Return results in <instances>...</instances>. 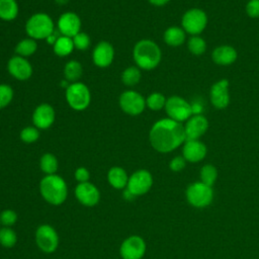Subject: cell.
I'll use <instances>...</instances> for the list:
<instances>
[{
	"instance_id": "6da1fadb",
	"label": "cell",
	"mask_w": 259,
	"mask_h": 259,
	"mask_svg": "<svg viewBox=\"0 0 259 259\" xmlns=\"http://www.w3.org/2000/svg\"><path fill=\"white\" fill-rule=\"evenodd\" d=\"M149 140L156 151L169 153L185 142L184 125L171 118L160 119L151 127Z\"/></svg>"
},
{
	"instance_id": "7a4b0ae2",
	"label": "cell",
	"mask_w": 259,
	"mask_h": 259,
	"mask_svg": "<svg viewBox=\"0 0 259 259\" xmlns=\"http://www.w3.org/2000/svg\"><path fill=\"white\" fill-rule=\"evenodd\" d=\"M39 192L42 198L52 205H61L68 196L66 181L57 174L46 175L39 182Z\"/></svg>"
},
{
	"instance_id": "3957f363",
	"label": "cell",
	"mask_w": 259,
	"mask_h": 259,
	"mask_svg": "<svg viewBox=\"0 0 259 259\" xmlns=\"http://www.w3.org/2000/svg\"><path fill=\"white\" fill-rule=\"evenodd\" d=\"M133 57L138 68L143 70H153L159 65L162 54L155 41L141 39L134 47Z\"/></svg>"
},
{
	"instance_id": "277c9868",
	"label": "cell",
	"mask_w": 259,
	"mask_h": 259,
	"mask_svg": "<svg viewBox=\"0 0 259 259\" xmlns=\"http://www.w3.org/2000/svg\"><path fill=\"white\" fill-rule=\"evenodd\" d=\"M55 30L52 18L42 12L31 15L25 23V31L27 35L33 39H47V37Z\"/></svg>"
},
{
	"instance_id": "5b68a950",
	"label": "cell",
	"mask_w": 259,
	"mask_h": 259,
	"mask_svg": "<svg viewBox=\"0 0 259 259\" xmlns=\"http://www.w3.org/2000/svg\"><path fill=\"white\" fill-rule=\"evenodd\" d=\"M65 97L69 106L77 111L86 109L91 101L90 90L82 82H74L69 84L66 89Z\"/></svg>"
},
{
	"instance_id": "8992f818",
	"label": "cell",
	"mask_w": 259,
	"mask_h": 259,
	"mask_svg": "<svg viewBox=\"0 0 259 259\" xmlns=\"http://www.w3.org/2000/svg\"><path fill=\"white\" fill-rule=\"evenodd\" d=\"M35 243L44 253H53L59 246V235L51 225H40L35 231Z\"/></svg>"
},
{
	"instance_id": "52a82bcc",
	"label": "cell",
	"mask_w": 259,
	"mask_h": 259,
	"mask_svg": "<svg viewBox=\"0 0 259 259\" xmlns=\"http://www.w3.org/2000/svg\"><path fill=\"white\" fill-rule=\"evenodd\" d=\"M165 110L169 118L178 122L187 120L193 113L192 105L179 96H171L166 100Z\"/></svg>"
},
{
	"instance_id": "ba28073f",
	"label": "cell",
	"mask_w": 259,
	"mask_h": 259,
	"mask_svg": "<svg viewBox=\"0 0 259 259\" xmlns=\"http://www.w3.org/2000/svg\"><path fill=\"white\" fill-rule=\"evenodd\" d=\"M181 23L184 31L192 35H196L205 28L207 23V16L201 9L193 8L183 14Z\"/></svg>"
},
{
	"instance_id": "9c48e42d",
	"label": "cell",
	"mask_w": 259,
	"mask_h": 259,
	"mask_svg": "<svg viewBox=\"0 0 259 259\" xmlns=\"http://www.w3.org/2000/svg\"><path fill=\"white\" fill-rule=\"evenodd\" d=\"M118 102L121 110L130 115H139L146 107V99L139 92L134 90L122 92Z\"/></svg>"
},
{
	"instance_id": "30bf717a",
	"label": "cell",
	"mask_w": 259,
	"mask_h": 259,
	"mask_svg": "<svg viewBox=\"0 0 259 259\" xmlns=\"http://www.w3.org/2000/svg\"><path fill=\"white\" fill-rule=\"evenodd\" d=\"M153 184L151 173L145 169L138 170L128 176L126 189H128L136 197L147 193Z\"/></svg>"
},
{
	"instance_id": "8fae6325",
	"label": "cell",
	"mask_w": 259,
	"mask_h": 259,
	"mask_svg": "<svg viewBox=\"0 0 259 259\" xmlns=\"http://www.w3.org/2000/svg\"><path fill=\"white\" fill-rule=\"evenodd\" d=\"M146 252V243L140 236H130L122 241L119 254L122 259H142Z\"/></svg>"
},
{
	"instance_id": "7c38bea8",
	"label": "cell",
	"mask_w": 259,
	"mask_h": 259,
	"mask_svg": "<svg viewBox=\"0 0 259 259\" xmlns=\"http://www.w3.org/2000/svg\"><path fill=\"white\" fill-rule=\"evenodd\" d=\"M188 201L197 207H202L210 203L212 199V190L210 186L202 182L191 184L186 191Z\"/></svg>"
},
{
	"instance_id": "4fadbf2b",
	"label": "cell",
	"mask_w": 259,
	"mask_h": 259,
	"mask_svg": "<svg viewBox=\"0 0 259 259\" xmlns=\"http://www.w3.org/2000/svg\"><path fill=\"white\" fill-rule=\"evenodd\" d=\"M74 193L77 200L84 206H94L100 200V192L98 188L89 181L79 183L76 186Z\"/></svg>"
},
{
	"instance_id": "5bb4252c",
	"label": "cell",
	"mask_w": 259,
	"mask_h": 259,
	"mask_svg": "<svg viewBox=\"0 0 259 259\" xmlns=\"http://www.w3.org/2000/svg\"><path fill=\"white\" fill-rule=\"evenodd\" d=\"M58 30L61 35L73 37L77 33L80 32L81 29V19L80 17L72 12H65L63 13L58 19Z\"/></svg>"
},
{
	"instance_id": "9a60e30c",
	"label": "cell",
	"mask_w": 259,
	"mask_h": 259,
	"mask_svg": "<svg viewBox=\"0 0 259 259\" xmlns=\"http://www.w3.org/2000/svg\"><path fill=\"white\" fill-rule=\"evenodd\" d=\"M7 70L12 77L19 81H25L32 75V67L30 63L20 56H14L9 59Z\"/></svg>"
},
{
	"instance_id": "2e32d148",
	"label": "cell",
	"mask_w": 259,
	"mask_h": 259,
	"mask_svg": "<svg viewBox=\"0 0 259 259\" xmlns=\"http://www.w3.org/2000/svg\"><path fill=\"white\" fill-rule=\"evenodd\" d=\"M56 113L53 106L48 103H41L32 113V122L38 130H47L53 125Z\"/></svg>"
},
{
	"instance_id": "e0dca14e",
	"label": "cell",
	"mask_w": 259,
	"mask_h": 259,
	"mask_svg": "<svg viewBox=\"0 0 259 259\" xmlns=\"http://www.w3.org/2000/svg\"><path fill=\"white\" fill-rule=\"evenodd\" d=\"M208 121L207 119L200 114H194L187 119L186 124L184 125L185 131V141L198 140L207 130Z\"/></svg>"
},
{
	"instance_id": "ac0fdd59",
	"label": "cell",
	"mask_w": 259,
	"mask_h": 259,
	"mask_svg": "<svg viewBox=\"0 0 259 259\" xmlns=\"http://www.w3.org/2000/svg\"><path fill=\"white\" fill-rule=\"evenodd\" d=\"M93 63L100 68H106L113 62L114 59V49L111 44L108 41H100L98 42L92 54Z\"/></svg>"
},
{
	"instance_id": "d6986e66",
	"label": "cell",
	"mask_w": 259,
	"mask_h": 259,
	"mask_svg": "<svg viewBox=\"0 0 259 259\" xmlns=\"http://www.w3.org/2000/svg\"><path fill=\"white\" fill-rule=\"evenodd\" d=\"M210 101L218 109H223L230 102L229 96V81L222 79L215 82L210 88Z\"/></svg>"
},
{
	"instance_id": "ffe728a7",
	"label": "cell",
	"mask_w": 259,
	"mask_h": 259,
	"mask_svg": "<svg viewBox=\"0 0 259 259\" xmlns=\"http://www.w3.org/2000/svg\"><path fill=\"white\" fill-rule=\"evenodd\" d=\"M206 154L205 146L198 140L185 141L183 146V158L189 162H198Z\"/></svg>"
},
{
	"instance_id": "44dd1931",
	"label": "cell",
	"mask_w": 259,
	"mask_h": 259,
	"mask_svg": "<svg viewBox=\"0 0 259 259\" xmlns=\"http://www.w3.org/2000/svg\"><path fill=\"white\" fill-rule=\"evenodd\" d=\"M212 61L221 66H228L237 60V51L231 46H220L212 52Z\"/></svg>"
},
{
	"instance_id": "7402d4cb",
	"label": "cell",
	"mask_w": 259,
	"mask_h": 259,
	"mask_svg": "<svg viewBox=\"0 0 259 259\" xmlns=\"http://www.w3.org/2000/svg\"><path fill=\"white\" fill-rule=\"evenodd\" d=\"M107 181L114 189H124L127 185L128 175L123 168L113 166L107 172Z\"/></svg>"
},
{
	"instance_id": "603a6c76",
	"label": "cell",
	"mask_w": 259,
	"mask_h": 259,
	"mask_svg": "<svg viewBox=\"0 0 259 259\" xmlns=\"http://www.w3.org/2000/svg\"><path fill=\"white\" fill-rule=\"evenodd\" d=\"M164 40L168 46L179 47L185 40V31L178 26L168 27L164 32Z\"/></svg>"
},
{
	"instance_id": "cb8c5ba5",
	"label": "cell",
	"mask_w": 259,
	"mask_h": 259,
	"mask_svg": "<svg viewBox=\"0 0 259 259\" xmlns=\"http://www.w3.org/2000/svg\"><path fill=\"white\" fill-rule=\"evenodd\" d=\"M18 4L16 0H0V18L11 21L18 15Z\"/></svg>"
},
{
	"instance_id": "d4e9b609",
	"label": "cell",
	"mask_w": 259,
	"mask_h": 259,
	"mask_svg": "<svg viewBox=\"0 0 259 259\" xmlns=\"http://www.w3.org/2000/svg\"><path fill=\"white\" fill-rule=\"evenodd\" d=\"M54 52L59 57H67L69 56L73 50L75 49L72 37L60 35L55 45L53 46Z\"/></svg>"
},
{
	"instance_id": "484cf974",
	"label": "cell",
	"mask_w": 259,
	"mask_h": 259,
	"mask_svg": "<svg viewBox=\"0 0 259 259\" xmlns=\"http://www.w3.org/2000/svg\"><path fill=\"white\" fill-rule=\"evenodd\" d=\"M83 73L82 65L75 60H71L66 63L64 67V75L67 81L70 82H78Z\"/></svg>"
},
{
	"instance_id": "4316f807",
	"label": "cell",
	"mask_w": 259,
	"mask_h": 259,
	"mask_svg": "<svg viewBox=\"0 0 259 259\" xmlns=\"http://www.w3.org/2000/svg\"><path fill=\"white\" fill-rule=\"evenodd\" d=\"M39 167H40V170L47 175L56 174L59 168L58 159L56 158L55 155L51 153H46L40 157Z\"/></svg>"
},
{
	"instance_id": "83f0119b",
	"label": "cell",
	"mask_w": 259,
	"mask_h": 259,
	"mask_svg": "<svg viewBox=\"0 0 259 259\" xmlns=\"http://www.w3.org/2000/svg\"><path fill=\"white\" fill-rule=\"evenodd\" d=\"M36 50H37L36 41L31 37L20 40L15 47V53L17 54V56H20L23 58L33 55Z\"/></svg>"
},
{
	"instance_id": "f1b7e54d",
	"label": "cell",
	"mask_w": 259,
	"mask_h": 259,
	"mask_svg": "<svg viewBox=\"0 0 259 259\" xmlns=\"http://www.w3.org/2000/svg\"><path fill=\"white\" fill-rule=\"evenodd\" d=\"M141 80V71L138 67H127L121 74V81L126 86H134Z\"/></svg>"
},
{
	"instance_id": "f546056e",
	"label": "cell",
	"mask_w": 259,
	"mask_h": 259,
	"mask_svg": "<svg viewBox=\"0 0 259 259\" xmlns=\"http://www.w3.org/2000/svg\"><path fill=\"white\" fill-rule=\"evenodd\" d=\"M17 242V235L10 227L0 229V245L5 248L13 247Z\"/></svg>"
},
{
	"instance_id": "4dcf8cb0",
	"label": "cell",
	"mask_w": 259,
	"mask_h": 259,
	"mask_svg": "<svg viewBox=\"0 0 259 259\" xmlns=\"http://www.w3.org/2000/svg\"><path fill=\"white\" fill-rule=\"evenodd\" d=\"M166 98L164 97L163 94L159 92H153L150 94L147 99H146V106H148L151 110L157 111L165 107L166 104Z\"/></svg>"
},
{
	"instance_id": "1f68e13d",
	"label": "cell",
	"mask_w": 259,
	"mask_h": 259,
	"mask_svg": "<svg viewBox=\"0 0 259 259\" xmlns=\"http://www.w3.org/2000/svg\"><path fill=\"white\" fill-rule=\"evenodd\" d=\"M187 45H188V50L190 51V53L195 56L202 55L206 50V44H205L204 39L197 35H192L188 39Z\"/></svg>"
},
{
	"instance_id": "d6a6232c",
	"label": "cell",
	"mask_w": 259,
	"mask_h": 259,
	"mask_svg": "<svg viewBox=\"0 0 259 259\" xmlns=\"http://www.w3.org/2000/svg\"><path fill=\"white\" fill-rule=\"evenodd\" d=\"M218 176L217 169L212 165H205L200 170L201 182L207 186H211Z\"/></svg>"
},
{
	"instance_id": "836d02e7",
	"label": "cell",
	"mask_w": 259,
	"mask_h": 259,
	"mask_svg": "<svg viewBox=\"0 0 259 259\" xmlns=\"http://www.w3.org/2000/svg\"><path fill=\"white\" fill-rule=\"evenodd\" d=\"M39 138L38 128L35 126H25L20 132V139L25 144H32Z\"/></svg>"
},
{
	"instance_id": "e575fe53",
	"label": "cell",
	"mask_w": 259,
	"mask_h": 259,
	"mask_svg": "<svg viewBox=\"0 0 259 259\" xmlns=\"http://www.w3.org/2000/svg\"><path fill=\"white\" fill-rule=\"evenodd\" d=\"M13 98V89L8 84H0V109L6 107Z\"/></svg>"
},
{
	"instance_id": "d590c367",
	"label": "cell",
	"mask_w": 259,
	"mask_h": 259,
	"mask_svg": "<svg viewBox=\"0 0 259 259\" xmlns=\"http://www.w3.org/2000/svg\"><path fill=\"white\" fill-rule=\"evenodd\" d=\"M73 39V44L75 49L80 50V51H84L87 50L90 47V37L87 33L85 32H79L77 33L75 36L72 37Z\"/></svg>"
},
{
	"instance_id": "8d00e7d4",
	"label": "cell",
	"mask_w": 259,
	"mask_h": 259,
	"mask_svg": "<svg viewBox=\"0 0 259 259\" xmlns=\"http://www.w3.org/2000/svg\"><path fill=\"white\" fill-rule=\"evenodd\" d=\"M17 221V213L13 209H4L0 213V223L4 227H11Z\"/></svg>"
},
{
	"instance_id": "74e56055",
	"label": "cell",
	"mask_w": 259,
	"mask_h": 259,
	"mask_svg": "<svg viewBox=\"0 0 259 259\" xmlns=\"http://www.w3.org/2000/svg\"><path fill=\"white\" fill-rule=\"evenodd\" d=\"M74 177H75V179H76L79 183L88 182L89 179H90V172H89L88 169L85 168V167H78V168L75 170Z\"/></svg>"
},
{
	"instance_id": "f35d334b",
	"label": "cell",
	"mask_w": 259,
	"mask_h": 259,
	"mask_svg": "<svg viewBox=\"0 0 259 259\" xmlns=\"http://www.w3.org/2000/svg\"><path fill=\"white\" fill-rule=\"evenodd\" d=\"M246 12L252 18L259 17V0H250L246 5Z\"/></svg>"
},
{
	"instance_id": "ab89813d",
	"label": "cell",
	"mask_w": 259,
	"mask_h": 259,
	"mask_svg": "<svg viewBox=\"0 0 259 259\" xmlns=\"http://www.w3.org/2000/svg\"><path fill=\"white\" fill-rule=\"evenodd\" d=\"M169 167L172 171H175V172L181 171L185 167V159L183 157L177 156L171 160Z\"/></svg>"
},
{
	"instance_id": "60d3db41",
	"label": "cell",
	"mask_w": 259,
	"mask_h": 259,
	"mask_svg": "<svg viewBox=\"0 0 259 259\" xmlns=\"http://www.w3.org/2000/svg\"><path fill=\"white\" fill-rule=\"evenodd\" d=\"M122 197H123V199H125L126 201H132V200L135 199L136 196H135L128 189L124 188V190H123V192H122Z\"/></svg>"
},
{
	"instance_id": "b9f144b4",
	"label": "cell",
	"mask_w": 259,
	"mask_h": 259,
	"mask_svg": "<svg viewBox=\"0 0 259 259\" xmlns=\"http://www.w3.org/2000/svg\"><path fill=\"white\" fill-rule=\"evenodd\" d=\"M59 34H57L56 32H55V30L47 37V41L50 44V45H52V46H54L55 45V42L57 41V39L59 38Z\"/></svg>"
},
{
	"instance_id": "7bdbcfd3",
	"label": "cell",
	"mask_w": 259,
	"mask_h": 259,
	"mask_svg": "<svg viewBox=\"0 0 259 259\" xmlns=\"http://www.w3.org/2000/svg\"><path fill=\"white\" fill-rule=\"evenodd\" d=\"M170 0H149V2L154 6H163L167 4Z\"/></svg>"
},
{
	"instance_id": "ee69618b",
	"label": "cell",
	"mask_w": 259,
	"mask_h": 259,
	"mask_svg": "<svg viewBox=\"0 0 259 259\" xmlns=\"http://www.w3.org/2000/svg\"><path fill=\"white\" fill-rule=\"evenodd\" d=\"M59 5H65L69 0H55Z\"/></svg>"
},
{
	"instance_id": "f6af8a7d",
	"label": "cell",
	"mask_w": 259,
	"mask_h": 259,
	"mask_svg": "<svg viewBox=\"0 0 259 259\" xmlns=\"http://www.w3.org/2000/svg\"><path fill=\"white\" fill-rule=\"evenodd\" d=\"M0 224H1V223H0Z\"/></svg>"
}]
</instances>
